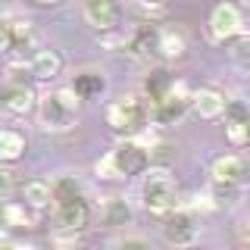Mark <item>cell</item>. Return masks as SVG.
I'll use <instances>...</instances> for the list:
<instances>
[{"label":"cell","mask_w":250,"mask_h":250,"mask_svg":"<svg viewBox=\"0 0 250 250\" xmlns=\"http://www.w3.org/2000/svg\"><path fill=\"white\" fill-rule=\"evenodd\" d=\"M106 122L116 135L135 138L138 131H144L147 125H150V104H147V97L138 94V91L119 94V97L106 106Z\"/></svg>","instance_id":"obj_1"},{"label":"cell","mask_w":250,"mask_h":250,"mask_svg":"<svg viewBox=\"0 0 250 250\" xmlns=\"http://www.w3.org/2000/svg\"><path fill=\"white\" fill-rule=\"evenodd\" d=\"M78 106H82V97L69 84H62L38 100V122L44 131H69L78 122Z\"/></svg>","instance_id":"obj_2"},{"label":"cell","mask_w":250,"mask_h":250,"mask_svg":"<svg viewBox=\"0 0 250 250\" xmlns=\"http://www.w3.org/2000/svg\"><path fill=\"white\" fill-rule=\"evenodd\" d=\"M175 200H178V188H175V178L166 166H150L144 169V178H141V203H144L150 213H169L175 209Z\"/></svg>","instance_id":"obj_3"},{"label":"cell","mask_w":250,"mask_h":250,"mask_svg":"<svg viewBox=\"0 0 250 250\" xmlns=\"http://www.w3.org/2000/svg\"><path fill=\"white\" fill-rule=\"evenodd\" d=\"M191 94L194 91L188 88L185 82H175V78H172L166 94L150 104V122L153 125H175L185 116V109L191 106Z\"/></svg>","instance_id":"obj_4"},{"label":"cell","mask_w":250,"mask_h":250,"mask_svg":"<svg viewBox=\"0 0 250 250\" xmlns=\"http://www.w3.org/2000/svg\"><path fill=\"white\" fill-rule=\"evenodd\" d=\"M0 106H3L10 116H28L31 109L38 106V94L25 78L16 75L10 69V78H6L3 88H0Z\"/></svg>","instance_id":"obj_5"},{"label":"cell","mask_w":250,"mask_h":250,"mask_svg":"<svg viewBox=\"0 0 250 250\" xmlns=\"http://www.w3.org/2000/svg\"><path fill=\"white\" fill-rule=\"evenodd\" d=\"M163 241L169 247H191L200 241V222L194 209H169V219L163 222Z\"/></svg>","instance_id":"obj_6"},{"label":"cell","mask_w":250,"mask_h":250,"mask_svg":"<svg viewBox=\"0 0 250 250\" xmlns=\"http://www.w3.org/2000/svg\"><path fill=\"white\" fill-rule=\"evenodd\" d=\"M109 153H113V163H116V172H119V178L138 175V172H144L147 163H150V153H147V147L141 144L138 138H122Z\"/></svg>","instance_id":"obj_7"},{"label":"cell","mask_w":250,"mask_h":250,"mask_svg":"<svg viewBox=\"0 0 250 250\" xmlns=\"http://www.w3.org/2000/svg\"><path fill=\"white\" fill-rule=\"evenodd\" d=\"M82 10H84V22L97 35L119 31V25H122V3L119 0H84Z\"/></svg>","instance_id":"obj_8"},{"label":"cell","mask_w":250,"mask_h":250,"mask_svg":"<svg viewBox=\"0 0 250 250\" xmlns=\"http://www.w3.org/2000/svg\"><path fill=\"white\" fill-rule=\"evenodd\" d=\"M222 116H225V138L234 147L250 144V106L241 100H225Z\"/></svg>","instance_id":"obj_9"},{"label":"cell","mask_w":250,"mask_h":250,"mask_svg":"<svg viewBox=\"0 0 250 250\" xmlns=\"http://www.w3.org/2000/svg\"><path fill=\"white\" fill-rule=\"evenodd\" d=\"M241 31H244V16H241V10L234 3H219L213 10V16H209V35L216 41H231Z\"/></svg>","instance_id":"obj_10"},{"label":"cell","mask_w":250,"mask_h":250,"mask_svg":"<svg viewBox=\"0 0 250 250\" xmlns=\"http://www.w3.org/2000/svg\"><path fill=\"white\" fill-rule=\"evenodd\" d=\"M53 207H57V222H60L62 231H84L88 229L91 207H88V200H84V194L82 197L60 200V203H53Z\"/></svg>","instance_id":"obj_11"},{"label":"cell","mask_w":250,"mask_h":250,"mask_svg":"<svg viewBox=\"0 0 250 250\" xmlns=\"http://www.w3.org/2000/svg\"><path fill=\"white\" fill-rule=\"evenodd\" d=\"M209 175H213V182H219V185H244L250 178V163L241 153H225L213 163Z\"/></svg>","instance_id":"obj_12"},{"label":"cell","mask_w":250,"mask_h":250,"mask_svg":"<svg viewBox=\"0 0 250 250\" xmlns=\"http://www.w3.org/2000/svg\"><path fill=\"white\" fill-rule=\"evenodd\" d=\"M191 109L200 116V119H219L225 109V94L216 88H200L191 94Z\"/></svg>","instance_id":"obj_13"},{"label":"cell","mask_w":250,"mask_h":250,"mask_svg":"<svg viewBox=\"0 0 250 250\" xmlns=\"http://www.w3.org/2000/svg\"><path fill=\"white\" fill-rule=\"evenodd\" d=\"M69 88H72L82 100H94V97H100V94L106 91V75L97 72V69H82V72L72 75Z\"/></svg>","instance_id":"obj_14"},{"label":"cell","mask_w":250,"mask_h":250,"mask_svg":"<svg viewBox=\"0 0 250 250\" xmlns=\"http://www.w3.org/2000/svg\"><path fill=\"white\" fill-rule=\"evenodd\" d=\"M100 222L106 229H128L135 222V213H131V207L122 197H106L100 203Z\"/></svg>","instance_id":"obj_15"},{"label":"cell","mask_w":250,"mask_h":250,"mask_svg":"<svg viewBox=\"0 0 250 250\" xmlns=\"http://www.w3.org/2000/svg\"><path fill=\"white\" fill-rule=\"evenodd\" d=\"M28 72L38 78V82H50L62 72V57L57 50H38L35 57L28 60Z\"/></svg>","instance_id":"obj_16"},{"label":"cell","mask_w":250,"mask_h":250,"mask_svg":"<svg viewBox=\"0 0 250 250\" xmlns=\"http://www.w3.org/2000/svg\"><path fill=\"white\" fill-rule=\"evenodd\" d=\"M188 50L185 44V35L175 28H160V35H156V53H160L163 60H182Z\"/></svg>","instance_id":"obj_17"},{"label":"cell","mask_w":250,"mask_h":250,"mask_svg":"<svg viewBox=\"0 0 250 250\" xmlns=\"http://www.w3.org/2000/svg\"><path fill=\"white\" fill-rule=\"evenodd\" d=\"M22 194H25V203L35 209V213H44V209L53 207V188H50V182H44V178L28 182L22 188Z\"/></svg>","instance_id":"obj_18"},{"label":"cell","mask_w":250,"mask_h":250,"mask_svg":"<svg viewBox=\"0 0 250 250\" xmlns=\"http://www.w3.org/2000/svg\"><path fill=\"white\" fill-rule=\"evenodd\" d=\"M25 153V138L16 128H0V163H16Z\"/></svg>","instance_id":"obj_19"},{"label":"cell","mask_w":250,"mask_h":250,"mask_svg":"<svg viewBox=\"0 0 250 250\" xmlns=\"http://www.w3.org/2000/svg\"><path fill=\"white\" fill-rule=\"evenodd\" d=\"M28 203H3V209H0V216H3V222L10 225V229H31L35 225V216L28 213Z\"/></svg>","instance_id":"obj_20"},{"label":"cell","mask_w":250,"mask_h":250,"mask_svg":"<svg viewBox=\"0 0 250 250\" xmlns=\"http://www.w3.org/2000/svg\"><path fill=\"white\" fill-rule=\"evenodd\" d=\"M169 84H172V75L166 72V69H156V72L147 75V82H144V97H147V104L160 100L163 94H166Z\"/></svg>","instance_id":"obj_21"},{"label":"cell","mask_w":250,"mask_h":250,"mask_svg":"<svg viewBox=\"0 0 250 250\" xmlns=\"http://www.w3.org/2000/svg\"><path fill=\"white\" fill-rule=\"evenodd\" d=\"M231 60L238 69H244V72H250V38H241L238 35V44L231 47Z\"/></svg>","instance_id":"obj_22"},{"label":"cell","mask_w":250,"mask_h":250,"mask_svg":"<svg viewBox=\"0 0 250 250\" xmlns=\"http://www.w3.org/2000/svg\"><path fill=\"white\" fill-rule=\"evenodd\" d=\"M94 175L104 178V182H116V178H119V172H116V163H113V153L100 156V160L94 163Z\"/></svg>","instance_id":"obj_23"},{"label":"cell","mask_w":250,"mask_h":250,"mask_svg":"<svg viewBox=\"0 0 250 250\" xmlns=\"http://www.w3.org/2000/svg\"><path fill=\"white\" fill-rule=\"evenodd\" d=\"M13 188H16V172L6 169V166H0V197H10Z\"/></svg>","instance_id":"obj_24"},{"label":"cell","mask_w":250,"mask_h":250,"mask_svg":"<svg viewBox=\"0 0 250 250\" xmlns=\"http://www.w3.org/2000/svg\"><path fill=\"white\" fill-rule=\"evenodd\" d=\"M13 35H10V28H6V25H0V57H3V53H10L13 50Z\"/></svg>","instance_id":"obj_25"},{"label":"cell","mask_w":250,"mask_h":250,"mask_svg":"<svg viewBox=\"0 0 250 250\" xmlns=\"http://www.w3.org/2000/svg\"><path fill=\"white\" fill-rule=\"evenodd\" d=\"M113 244L116 247H147V241L144 238H116Z\"/></svg>","instance_id":"obj_26"},{"label":"cell","mask_w":250,"mask_h":250,"mask_svg":"<svg viewBox=\"0 0 250 250\" xmlns=\"http://www.w3.org/2000/svg\"><path fill=\"white\" fill-rule=\"evenodd\" d=\"M241 16H244V25H250V0H241Z\"/></svg>","instance_id":"obj_27"},{"label":"cell","mask_w":250,"mask_h":250,"mask_svg":"<svg viewBox=\"0 0 250 250\" xmlns=\"http://www.w3.org/2000/svg\"><path fill=\"white\" fill-rule=\"evenodd\" d=\"M141 3H144V6H163L166 0H141Z\"/></svg>","instance_id":"obj_28"},{"label":"cell","mask_w":250,"mask_h":250,"mask_svg":"<svg viewBox=\"0 0 250 250\" xmlns=\"http://www.w3.org/2000/svg\"><path fill=\"white\" fill-rule=\"evenodd\" d=\"M35 3H41V6H57V3H62V0H35Z\"/></svg>","instance_id":"obj_29"}]
</instances>
